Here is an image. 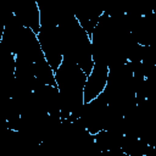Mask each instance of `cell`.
Segmentation results:
<instances>
[{"instance_id": "cell-4", "label": "cell", "mask_w": 156, "mask_h": 156, "mask_svg": "<svg viewBox=\"0 0 156 156\" xmlns=\"http://www.w3.org/2000/svg\"><path fill=\"white\" fill-rule=\"evenodd\" d=\"M135 85L136 82L132 63L127 62L110 67L104 94L113 108L127 115L138 104Z\"/></svg>"}, {"instance_id": "cell-2", "label": "cell", "mask_w": 156, "mask_h": 156, "mask_svg": "<svg viewBox=\"0 0 156 156\" xmlns=\"http://www.w3.org/2000/svg\"><path fill=\"white\" fill-rule=\"evenodd\" d=\"M88 74L74 62L63 58L55 71L56 85L61 95V119L73 122L79 118L84 102Z\"/></svg>"}, {"instance_id": "cell-3", "label": "cell", "mask_w": 156, "mask_h": 156, "mask_svg": "<svg viewBox=\"0 0 156 156\" xmlns=\"http://www.w3.org/2000/svg\"><path fill=\"white\" fill-rule=\"evenodd\" d=\"M63 58L77 63L88 76L94 67L91 38L73 15L58 26Z\"/></svg>"}, {"instance_id": "cell-5", "label": "cell", "mask_w": 156, "mask_h": 156, "mask_svg": "<svg viewBox=\"0 0 156 156\" xmlns=\"http://www.w3.org/2000/svg\"><path fill=\"white\" fill-rule=\"evenodd\" d=\"M38 39L45 58L48 60L52 69L56 71L63 61L58 27L52 24H41L40 30L38 33Z\"/></svg>"}, {"instance_id": "cell-10", "label": "cell", "mask_w": 156, "mask_h": 156, "mask_svg": "<svg viewBox=\"0 0 156 156\" xmlns=\"http://www.w3.org/2000/svg\"><path fill=\"white\" fill-rule=\"evenodd\" d=\"M34 73L38 80L41 84H51L56 85V79H55V71L48 62L45 57L38 60L34 62Z\"/></svg>"}, {"instance_id": "cell-1", "label": "cell", "mask_w": 156, "mask_h": 156, "mask_svg": "<svg viewBox=\"0 0 156 156\" xmlns=\"http://www.w3.org/2000/svg\"><path fill=\"white\" fill-rule=\"evenodd\" d=\"M90 38L94 62L108 67L133 61L140 46L129 29L126 13L110 16L104 12Z\"/></svg>"}, {"instance_id": "cell-8", "label": "cell", "mask_w": 156, "mask_h": 156, "mask_svg": "<svg viewBox=\"0 0 156 156\" xmlns=\"http://www.w3.org/2000/svg\"><path fill=\"white\" fill-rule=\"evenodd\" d=\"M10 11L22 22L23 26L33 29L37 34L40 30V11L37 0H10Z\"/></svg>"}, {"instance_id": "cell-9", "label": "cell", "mask_w": 156, "mask_h": 156, "mask_svg": "<svg viewBox=\"0 0 156 156\" xmlns=\"http://www.w3.org/2000/svg\"><path fill=\"white\" fill-rule=\"evenodd\" d=\"M110 67L107 65L95 62L90 74L87 78L84 87V102H89L93 99L98 98L101 93H104L107 77H108Z\"/></svg>"}, {"instance_id": "cell-7", "label": "cell", "mask_w": 156, "mask_h": 156, "mask_svg": "<svg viewBox=\"0 0 156 156\" xmlns=\"http://www.w3.org/2000/svg\"><path fill=\"white\" fill-rule=\"evenodd\" d=\"M104 13L101 0H77L74 5V16L80 26L91 35L100 17Z\"/></svg>"}, {"instance_id": "cell-6", "label": "cell", "mask_w": 156, "mask_h": 156, "mask_svg": "<svg viewBox=\"0 0 156 156\" xmlns=\"http://www.w3.org/2000/svg\"><path fill=\"white\" fill-rule=\"evenodd\" d=\"M129 29L135 40L144 46L156 45V15L154 12L145 15H127Z\"/></svg>"}]
</instances>
